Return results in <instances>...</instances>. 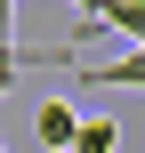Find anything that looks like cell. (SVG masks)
Masks as SVG:
<instances>
[{
	"label": "cell",
	"instance_id": "1",
	"mask_svg": "<svg viewBox=\"0 0 145 153\" xmlns=\"http://www.w3.org/2000/svg\"><path fill=\"white\" fill-rule=\"evenodd\" d=\"M73 129H81V113H73V105H57V97H48V105H32V137H40L48 153L73 145Z\"/></svg>",
	"mask_w": 145,
	"mask_h": 153
},
{
	"label": "cell",
	"instance_id": "2",
	"mask_svg": "<svg viewBox=\"0 0 145 153\" xmlns=\"http://www.w3.org/2000/svg\"><path fill=\"white\" fill-rule=\"evenodd\" d=\"M81 81H89V89H145V48L113 56V65H81Z\"/></svg>",
	"mask_w": 145,
	"mask_h": 153
},
{
	"label": "cell",
	"instance_id": "3",
	"mask_svg": "<svg viewBox=\"0 0 145 153\" xmlns=\"http://www.w3.org/2000/svg\"><path fill=\"white\" fill-rule=\"evenodd\" d=\"M89 16H97L105 32H121V40H137V48H145V0H97Z\"/></svg>",
	"mask_w": 145,
	"mask_h": 153
},
{
	"label": "cell",
	"instance_id": "4",
	"mask_svg": "<svg viewBox=\"0 0 145 153\" xmlns=\"http://www.w3.org/2000/svg\"><path fill=\"white\" fill-rule=\"evenodd\" d=\"M113 145H121V129H113V113H89V121L73 129V145H65V153H113Z\"/></svg>",
	"mask_w": 145,
	"mask_h": 153
},
{
	"label": "cell",
	"instance_id": "5",
	"mask_svg": "<svg viewBox=\"0 0 145 153\" xmlns=\"http://www.w3.org/2000/svg\"><path fill=\"white\" fill-rule=\"evenodd\" d=\"M0 153H8V145H0Z\"/></svg>",
	"mask_w": 145,
	"mask_h": 153
}]
</instances>
